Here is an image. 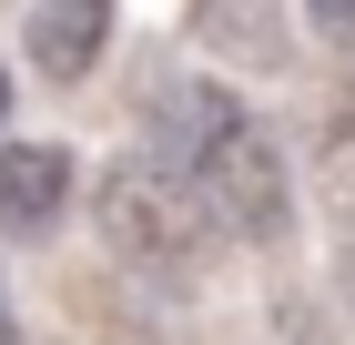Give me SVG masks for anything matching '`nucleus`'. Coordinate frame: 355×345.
I'll use <instances>...</instances> for the list:
<instances>
[{
	"label": "nucleus",
	"instance_id": "f257e3e1",
	"mask_svg": "<svg viewBox=\"0 0 355 345\" xmlns=\"http://www.w3.org/2000/svg\"><path fill=\"white\" fill-rule=\"evenodd\" d=\"M183 193L203 203V224H214L223 244H284L295 234V162H284V142H274L244 102L203 133Z\"/></svg>",
	"mask_w": 355,
	"mask_h": 345
},
{
	"label": "nucleus",
	"instance_id": "f03ea898",
	"mask_svg": "<svg viewBox=\"0 0 355 345\" xmlns=\"http://www.w3.org/2000/svg\"><path fill=\"white\" fill-rule=\"evenodd\" d=\"M92 224H102V244L132 274H153V285H183V274L203 264V234H214L203 203H193L153 153H122L102 183H92Z\"/></svg>",
	"mask_w": 355,
	"mask_h": 345
},
{
	"label": "nucleus",
	"instance_id": "7ed1b4c3",
	"mask_svg": "<svg viewBox=\"0 0 355 345\" xmlns=\"http://www.w3.org/2000/svg\"><path fill=\"white\" fill-rule=\"evenodd\" d=\"M71 173L82 162L61 142H0V234H51L71 213Z\"/></svg>",
	"mask_w": 355,
	"mask_h": 345
},
{
	"label": "nucleus",
	"instance_id": "20e7f679",
	"mask_svg": "<svg viewBox=\"0 0 355 345\" xmlns=\"http://www.w3.org/2000/svg\"><path fill=\"white\" fill-rule=\"evenodd\" d=\"M112 41V0H41L31 10V71L41 81H92Z\"/></svg>",
	"mask_w": 355,
	"mask_h": 345
},
{
	"label": "nucleus",
	"instance_id": "39448f33",
	"mask_svg": "<svg viewBox=\"0 0 355 345\" xmlns=\"http://www.w3.org/2000/svg\"><path fill=\"white\" fill-rule=\"evenodd\" d=\"M193 31H203V51L234 61V71H274V61H284V10H274V0H193Z\"/></svg>",
	"mask_w": 355,
	"mask_h": 345
},
{
	"label": "nucleus",
	"instance_id": "423d86ee",
	"mask_svg": "<svg viewBox=\"0 0 355 345\" xmlns=\"http://www.w3.org/2000/svg\"><path fill=\"white\" fill-rule=\"evenodd\" d=\"M315 203L355 234V102H335L325 122H315Z\"/></svg>",
	"mask_w": 355,
	"mask_h": 345
},
{
	"label": "nucleus",
	"instance_id": "0eeeda50",
	"mask_svg": "<svg viewBox=\"0 0 355 345\" xmlns=\"http://www.w3.org/2000/svg\"><path fill=\"white\" fill-rule=\"evenodd\" d=\"M304 31L325 51H355V0H304Z\"/></svg>",
	"mask_w": 355,
	"mask_h": 345
},
{
	"label": "nucleus",
	"instance_id": "6e6552de",
	"mask_svg": "<svg viewBox=\"0 0 355 345\" xmlns=\"http://www.w3.org/2000/svg\"><path fill=\"white\" fill-rule=\"evenodd\" d=\"M0 345H21V305H10V274H0Z\"/></svg>",
	"mask_w": 355,
	"mask_h": 345
},
{
	"label": "nucleus",
	"instance_id": "1a4fd4ad",
	"mask_svg": "<svg viewBox=\"0 0 355 345\" xmlns=\"http://www.w3.org/2000/svg\"><path fill=\"white\" fill-rule=\"evenodd\" d=\"M0 122H10V71H0Z\"/></svg>",
	"mask_w": 355,
	"mask_h": 345
}]
</instances>
